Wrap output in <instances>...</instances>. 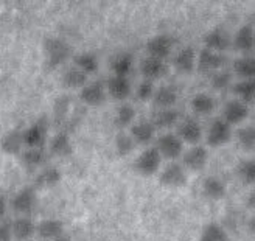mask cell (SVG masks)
<instances>
[{
    "instance_id": "obj_28",
    "label": "cell",
    "mask_w": 255,
    "mask_h": 241,
    "mask_svg": "<svg viewBox=\"0 0 255 241\" xmlns=\"http://www.w3.org/2000/svg\"><path fill=\"white\" fill-rule=\"evenodd\" d=\"M199 241H229V235L220 224L210 223L204 227Z\"/></svg>"
},
{
    "instance_id": "obj_39",
    "label": "cell",
    "mask_w": 255,
    "mask_h": 241,
    "mask_svg": "<svg viewBox=\"0 0 255 241\" xmlns=\"http://www.w3.org/2000/svg\"><path fill=\"white\" fill-rule=\"evenodd\" d=\"M135 117V111L131 105H122L117 111V123L120 126H128Z\"/></svg>"
},
{
    "instance_id": "obj_24",
    "label": "cell",
    "mask_w": 255,
    "mask_h": 241,
    "mask_svg": "<svg viewBox=\"0 0 255 241\" xmlns=\"http://www.w3.org/2000/svg\"><path fill=\"white\" fill-rule=\"evenodd\" d=\"M204 193H206L210 199H221L226 195V185L224 182L220 179V177H207L202 184Z\"/></svg>"
},
{
    "instance_id": "obj_32",
    "label": "cell",
    "mask_w": 255,
    "mask_h": 241,
    "mask_svg": "<svg viewBox=\"0 0 255 241\" xmlns=\"http://www.w3.org/2000/svg\"><path fill=\"white\" fill-rule=\"evenodd\" d=\"M191 108L196 114H210L215 108V101L207 94H198L191 100Z\"/></svg>"
},
{
    "instance_id": "obj_38",
    "label": "cell",
    "mask_w": 255,
    "mask_h": 241,
    "mask_svg": "<svg viewBox=\"0 0 255 241\" xmlns=\"http://www.w3.org/2000/svg\"><path fill=\"white\" fill-rule=\"evenodd\" d=\"M22 160L28 167H37L44 162V153L39 148H30L28 151H25L22 154Z\"/></svg>"
},
{
    "instance_id": "obj_43",
    "label": "cell",
    "mask_w": 255,
    "mask_h": 241,
    "mask_svg": "<svg viewBox=\"0 0 255 241\" xmlns=\"http://www.w3.org/2000/svg\"><path fill=\"white\" fill-rule=\"evenodd\" d=\"M248 207L249 209H254L255 207V193L252 192L251 195H249V198H248Z\"/></svg>"
},
{
    "instance_id": "obj_42",
    "label": "cell",
    "mask_w": 255,
    "mask_h": 241,
    "mask_svg": "<svg viewBox=\"0 0 255 241\" xmlns=\"http://www.w3.org/2000/svg\"><path fill=\"white\" fill-rule=\"evenodd\" d=\"M12 234H11V226L9 224H0V241H11Z\"/></svg>"
},
{
    "instance_id": "obj_1",
    "label": "cell",
    "mask_w": 255,
    "mask_h": 241,
    "mask_svg": "<svg viewBox=\"0 0 255 241\" xmlns=\"http://www.w3.org/2000/svg\"><path fill=\"white\" fill-rule=\"evenodd\" d=\"M45 48V56H47V66L48 67H58L64 61L69 58L70 47L66 41L58 39V37H50L44 44Z\"/></svg>"
},
{
    "instance_id": "obj_44",
    "label": "cell",
    "mask_w": 255,
    "mask_h": 241,
    "mask_svg": "<svg viewBox=\"0 0 255 241\" xmlns=\"http://www.w3.org/2000/svg\"><path fill=\"white\" fill-rule=\"evenodd\" d=\"M5 210H6V204H5V199L0 198V218L5 215Z\"/></svg>"
},
{
    "instance_id": "obj_5",
    "label": "cell",
    "mask_w": 255,
    "mask_h": 241,
    "mask_svg": "<svg viewBox=\"0 0 255 241\" xmlns=\"http://www.w3.org/2000/svg\"><path fill=\"white\" fill-rule=\"evenodd\" d=\"M231 137H232L231 126H229L224 120L218 119V120H215L210 126L207 142L210 146L218 148V146H223V145L231 142Z\"/></svg>"
},
{
    "instance_id": "obj_29",
    "label": "cell",
    "mask_w": 255,
    "mask_h": 241,
    "mask_svg": "<svg viewBox=\"0 0 255 241\" xmlns=\"http://www.w3.org/2000/svg\"><path fill=\"white\" fill-rule=\"evenodd\" d=\"M75 64L76 69L87 73H95L98 70V58L94 53H80L75 56Z\"/></svg>"
},
{
    "instance_id": "obj_45",
    "label": "cell",
    "mask_w": 255,
    "mask_h": 241,
    "mask_svg": "<svg viewBox=\"0 0 255 241\" xmlns=\"http://www.w3.org/2000/svg\"><path fill=\"white\" fill-rule=\"evenodd\" d=\"M53 241H70V238L66 237V235H62V237H59V238H56V240H53Z\"/></svg>"
},
{
    "instance_id": "obj_9",
    "label": "cell",
    "mask_w": 255,
    "mask_h": 241,
    "mask_svg": "<svg viewBox=\"0 0 255 241\" xmlns=\"http://www.w3.org/2000/svg\"><path fill=\"white\" fill-rule=\"evenodd\" d=\"M12 209L19 213H30L34 206H36V192L34 188L27 187V188H22L20 192L14 196L12 199Z\"/></svg>"
},
{
    "instance_id": "obj_35",
    "label": "cell",
    "mask_w": 255,
    "mask_h": 241,
    "mask_svg": "<svg viewBox=\"0 0 255 241\" xmlns=\"http://www.w3.org/2000/svg\"><path fill=\"white\" fill-rule=\"evenodd\" d=\"M238 142L248 151H252L255 148V129L254 126H245V128H240L238 132Z\"/></svg>"
},
{
    "instance_id": "obj_27",
    "label": "cell",
    "mask_w": 255,
    "mask_h": 241,
    "mask_svg": "<svg viewBox=\"0 0 255 241\" xmlns=\"http://www.w3.org/2000/svg\"><path fill=\"white\" fill-rule=\"evenodd\" d=\"M154 101H156L157 106H160L163 109L171 108L173 105H176V101H177V92H176V89L168 87V86L160 87L159 91L156 92V95H154Z\"/></svg>"
},
{
    "instance_id": "obj_14",
    "label": "cell",
    "mask_w": 255,
    "mask_h": 241,
    "mask_svg": "<svg viewBox=\"0 0 255 241\" xmlns=\"http://www.w3.org/2000/svg\"><path fill=\"white\" fill-rule=\"evenodd\" d=\"M207 159H209L207 149L202 148V146L190 148L187 153L184 154V163L187 165L190 170H193V171L202 170L204 167H206Z\"/></svg>"
},
{
    "instance_id": "obj_37",
    "label": "cell",
    "mask_w": 255,
    "mask_h": 241,
    "mask_svg": "<svg viewBox=\"0 0 255 241\" xmlns=\"http://www.w3.org/2000/svg\"><path fill=\"white\" fill-rule=\"evenodd\" d=\"M240 177L243 179L246 184H254L255 182V160L249 159L240 163V168H238Z\"/></svg>"
},
{
    "instance_id": "obj_4",
    "label": "cell",
    "mask_w": 255,
    "mask_h": 241,
    "mask_svg": "<svg viewBox=\"0 0 255 241\" xmlns=\"http://www.w3.org/2000/svg\"><path fill=\"white\" fill-rule=\"evenodd\" d=\"M45 135H47V119L42 117L39 121L31 124L30 128L22 134V140L30 148L42 149V146L45 143Z\"/></svg>"
},
{
    "instance_id": "obj_30",
    "label": "cell",
    "mask_w": 255,
    "mask_h": 241,
    "mask_svg": "<svg viewBox=\"0 0 255 241\" xmlns=\"http://www.w3.org/2000/svg\"><path fill=\"white\" fill-rule=\"evenodd\" d=\"M234 67L241 78L252 80L255 77V59L252 56H245V58L237 59Z\"/></svg>"
},
{
    "instance_id": "obj_40",
    "label": "cell",
    "mask_w": 255,
    "mask_h": 241,
    "mask_svg": "<svg viewBox=\"0 0 255 241\" xmlns=\"http://www.w3.org/2000/svg\"><path fill=\"white\" fill-rule=\"evenodd\" d=\"M152 95H154V84H152V81L145 80L143 83H140V86L137 87V97L142 101H146Z\"/></svg>"
},
{
    "instance_id": "obj_20",
    "label": "cell",
    "mask_w": 255,
    "mask_h": 241,
    "mask_svg": "<svg viewBox=\"0 0 255 241\" xmlns=\"http://www.w3.org/2000/svg\"><path fill=\"white\" fill-rule=\"evenodd\" d=\"M154 124H151L148 121H142L135 126H132L131 129V134H132V140L140 143V145H146L152 140V137H154Z\"/></svg>"
},
{
    "instance_id": "obj_41",
    "label": "cell",
    "mask_w": 255,
    "mask_h": 241,
    "mask_svg": "<svg viewBox=\"0 0 255 241\" xmlns=\"http://www.w3.org/2000/svg\"><path fill=\"white\" fill-rule=\"evenodd\" d=\"M231 73H227V72H220V73H216L213 75V78H212V86L215 89H226L229 86V83H231Z\"/></svg>"
},
{
    "instance_id": "obj_19",
    "label": "cell",
    "mask_w": 255,
    "mask_h": 241,
    "mask_svg": "<svg viewBox=\"0 0 255 241\" xmlns=\"http://www.w3.org/2000/svg\"><path fill=\"white\" fill-rule=\"evenodd\" d=\"M108 91L116 100H125L131 94V84L128 78L123 77H112L108 81Z\"/></svg>"
},
{
    "instance_id": "obj_3",
    "label": "cell",
    "mask_w": 255,
    "mask_h": 241,
    "mask_svg": "<svg viewBox=\"0 0 255 241\" xmlns=\"http://www.w3.org/2000/svg\"><path fill=\"white\" fill-rule=\"evenodd\" d=\"M156 149L159 151L160 156L173 160V159H177L182 154L184 142L177 135H174V134H165V135H162L159 138Z\"/></svg>"
},
{
    "instance_id": "obj_25",
    "label": "cell",
    "mask_w": 255,
    "mask_h": 241,
    "mask_svg": "<svg viewBox=\"0 0 255 241\" xmlns=\"http://www.w3.org/2000/svg\"><path fill=\"white\" fill-rule=\"evenodd\" d=\"M234 94L241 98V103L252 105L255 98V81L254 80H243L234 86Z\"/></svg>"
},
{
    "instance_id": "obj_11",
    "label": "cell",
    "mask_w": 255,
    "mask_h": 241,
    "mask_svg": "<svg viewBox=\"0 0 255 241\" xmlns=\"http://www.w3.org/2000/svg\"><path fill=\"white\" fill-rule=\"evenodd\" d=\"M140 70H142L143 77L148 81H152V80H157V78L163 77L165 72H167V66H165L163 59L148 56V58H145L142 61V64H140Z\"/></svg>"
},
{
    "instance_id": "obj_21",
    "label": "cell",
    "mask_w": 255,
    "mask_h": 241,
    "mask_svg": "<svg viewBox=\"0 0 255 241\" xmlns=\"http://www.w3.org/2000/svg\"><path fill=\"white\" fill-rule=\"evenodd\" d=\"M132 66H134V58L131 53H122L114 58V61L111 62V69L116 73V77H123V78H126V75L132 70Z\"/></svg>"
},
{
    "instance_id": "obj_18",
    "label": "cell",
    "mask_w": 255,
    "mask_h": 241,
    "mask_svg": "<svg viewBox=\"0 0 255 241\" xmlns=\"http://www.w3.org/2000/svg\"><path fill=\"white\" fill-rule=\"evenodd\" d=\"M179 134H181L184 142L191 143V145H196L201 140L202 131H201V126H199V123L196 120L188 119V120H185L179 126Z\"/></svg>"
},
{
    "instance_id": "obj_10",
    "label": "cell",
    "mask_w": 255,
    "mask_h": 241,
    "mask_svg": "<svg viewBox=\"0 0 255 241\" xmlns=\"http://www.w3.org/2000/svg\"><path fill=\"white\" fill-rule=\"evenodd\" d=\"M204 42L207 45V50H212V52H223L229 45H231V37L229 34L223 30V28H213L210 30L206 37H204Z\"/></svg>"
},
{
    "instance_id": "obj_13",
    "label": "cell",
    "mask_w": 255,
    "mask_h": 241,
    "mask_svg": "<svg viewBox=\"0 0 255 241\" xmlns=\"http://www.w3.org/2000/svg\"><path fill=\"white\" fill-rule=\"evenodd\" d=\"M36 232L42 240L53 241L64 234V224L59 220H44L36 226Z\"/></svg>"
},
{
    "instance_id": "obj_17",
    "label": "cell",
    "mask_w": 255,
    "mask_h": 241,
    "mask_svg": "<svg viewBox=\"0 0 255 241\" xmlns=\"http://www.w3.org/2000/svg\"><path fill=\"white\" fill-rule=\"evenodd\" d=\"M22 145H23L22 132L19 129H12V131L6 132L2 137V140H0V148H2L5 154H17Z\"/></svg>"
},
{
    "instance_id": "obj_2",
    "label": "cell",
    "mask_w": 255,
    "mask_h": 241,
    "mask_svg": "<svg viewBox=\"0 0 255 241\" xmlns=\"http://www.w3.org/2000/svg\"><path fill=\"white\" fill-rule=\"evenodd\" d=\"M160 160L162 156L159 154V151L156 148H148L137 157V160L134 162V167L142 176H151L159 170Z\"/></svg>"
},
{
    "instance_id": "obj_12",
    "label": "cell",
    "mask_w": 255,
    "mask_h": 241,
    "mask_svg": "<svg viewBox=\"0 0 255 241\" xmlns=\"http://www.w3.org/2000/svg\"><path fill=\"white\" fill-rule=\"evenodd\" d=\"M81 100L89 106H100L103 105V101L106 98L105 95V87L100 81H95L89 86H84L81 91Z\"/></svg>"
},
{
    "instance_id": "obj_6",
    "label": "cell",
    "mask_w": 255,
    "mask_h": 241,
    "mask_svg": "<svg viewBox=\"0 0 255 241\" xmlns=\"http://www.w3.org/2000/svg\"><path fill=\"white\" fill-rule=\"evenodd\" d=\"M148 53L149 56L152 58H157V59H163L167 58L171 50H173V39L167 34H159V36H154L152 39L148 41Z\"/></svg>"
},
{
    "instance_id": "obj_31",
    "label": "cell",
    "mask_w": 255,
    "mask_h": 241,
    "mask_svg": "<svg viewBox=\"0 0 255 241\" xmlns=\"http://www.w3.org/2000/svg\"><path fill=\"white\" fill-rule=\"evenodd\" d=\"M62 81H64V84H66L67 87H72V89L84 87L86 83H87V75L84 72H81L80 69L72 67V69H69L66 73H64Z\"/></svg>"
},
{
    "instance_id": "obj_22",
    "label": "cell",
    "mask_w": 255,
    "mask_h": 241,
    "mask_svg": "<svg viewBox=\"0 0 255 241\" xmlns=\"http://www.w3.org/2000/svg\"><path fill=\"white\" fill-rule=\"evenodd\" d=\"M195 61H196L195 50L191 48V47H185V48H182L181 52L176 55L174 64H176V67L179 69L181 72L190 73L191 70L195 69Z\"/></svg>"
},
{
    "instance_id": "obj_26",
    "label": "cell",
    "mask_w": 255,
    "mask_h": 241,
    "mask_svg": "<svg viewBox=\"0 0 255 241\" xmlns=\"http://www.w3.org/2000/svg\"><path fill=\"white\" fill-rule=\"evenodd\" d=\"M254 30L251 25H245V27H241L235 36V47L241 52H249V50L254 48Z\"/></svg>"
},
{
    "instance_id": "obj_36",
    "label": "cell",
    "mask_w": 255,
    "mask_h": 241,
    "mask_svg": "<svg viewBox=\"0 0 255 241\" xmlns=\"http://www.w3.org/2000/svg\"><path fill=\"white\" fill-rule=\"evenodd\" d=\"M134 146H135V143H134V140L131 138V135H128L125 132L117 134V137H116V149H117V153L120 156L131 154Z\"/></svg>"
},
{
    "instance_id": "obj_16",
    "label": "cell",
    "mask_w": 255,
    "mask_h": 241,
    "mask_svg": "<svg viewBox=\"0 0 255 241\" xmlns=\"http://www.w3.org/2000/svg\"><path fill=\"white\" fill-rule=\"evenodd\" d=\"M11 234L19 241H27L36 234V226L30 218L22 217V218H17L14 224L11 226Z\"/></svg>"
},
{
    "instance_id": "obj_34",
    "label": "cell",
    "mask_w": 255,
    "mask_h": 241,
    "mask_svg": "<svg viewBox=\"0 0 255 241\" xmlns=\"http://www.w3.org/2000/svg\"><path fill=\"white\" fill-rule=\"evenodd\" d=\"M177 120H179V114L176 111L163 109L156 116L154 123H156V126H159V128H171V126H174L177 123Z\"/></svg>"
},
{
    "instance_id": "obj_7",
    "label": "cell",
    "mask_w": 255,
    "mask_h": 241,
    "mask_svg": "<svg viewBox=\"0 0 255 241\" xmlns=\"http://www.w3.org/2000/svg\"><path fill=\"white\" fill-rule=\"evenodd\" d=\"M160 184L165 187H182L187 182V176L179 163H170L160 174Z\"/></svg>"
},
{
    "instance_id": "obj_8",
    "label": "cell",
    "mask_w": 255,
    "mask_h": 241,
    "mask_svg": "<svg viewBox=\"0 0 255 241\" xmlns=\"http://www.w3.org/2000/svg\"><path fill=\"white\" fill-rule=\"evenodd\" d=\"M249 116V106L241 103L238 100L229 101L224 108V121L231 126V124H238L243 120H246Z\"/></svg>"
},
{
    "instance_id": "obj_33",
    "label": "cell",
    "mask_w": 255,
    "mask_h": 241,
    "mask_svg": "<svg viewBox=\"0 0 255 241\" xmlns=\"http://www.w3.org/2000/svg\"><path fill=\"white\" fill-rule=\"evenodd\" d=\"M61 181V171L55 167L45 168L39 176H37V185L41 187H53Z\"/></svg>"
},
{
    "instance_id": "obj_15",
    "label": "cell",
    "mask_w": 255,
    "mask_h": 241,
    "mask_svg": "<svg viewBox=\"0 0 255 241\" xmlns=\"http://www.w3.org/2000/svg\"><path fill=\"white\" fill-rule=\"evenodd\" d=\"M226 58L220 53H215L212 50L204 48L199 53V70L202 72H213L224 66Z\"/></svg>"
},
{
    "instance_id": "obj_23",
    "label": "cell",
    "mask_w": 255,
    "mask_h": 241,
    "mask_svg": "<svg viewBox=\"0 0 255 241\" xmlns=\"http://www.w3.org/2000/svg\"><path fill=\"white\" fill-rule=\"evenodd\" d=\"M50 149L55 156H70L72 154V143L70 138L66 132H58L53 135L52 142H50Z\"/></svg>"
}]
</instances>
